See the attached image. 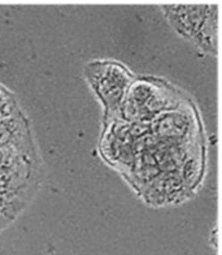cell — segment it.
<instances>
[{
    "mask_svg": "<svg viewBox=\"0 0 222 255\" xmlns=\"http://www.w3.org/2000/svg\"><path fill=\"white\" fill-rule=\"evenodd\" d=\"M86 77L109 112L121 104L132 81L128 71L115 61L90 63L86 67Z\"/></svg>",
    "mask_w": 222,
    "mask_h": 255,
    "instance_id": "cell-1",
    "label": "cell"
},
{
    "mask_svg": "<svg viewBox=\"0 0 222 255\" xmlns=\"http://www.w3.org/2000/svg\"><path fill=\"white\" fill-rule=\"evenodd\" d=\"M207 7H169L170 10V22L182 34H189L194 37L199 33V29L206 22Z\"/></svg>",
    "mask_w": 222,
    "mask_h": 255,
    "instance_id": "cell-2",
    "label": "cell"
}]
</instances>
